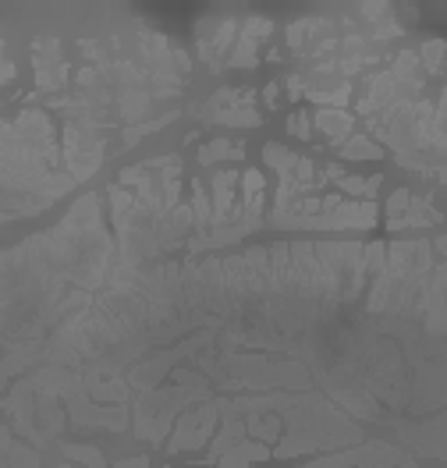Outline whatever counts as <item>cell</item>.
<instances>
[{
	"instance_id": "5",
	"label": "cell",
	"mask_w": 447,
	"mask_h": 468,
	"mask_svg": "<svg viewBox=\"0 0 447 468\" xmlns=\"http://www.w3.org/2000/svg\"><path fill=\"white\" fill-rule=\"evenodd\" d=\"M288 128H291L298 139H309V117H306V114H295V117L288 121Z\"/></svg>"
},
{
	"instance_id": "3",
	"label": "cell",
	"mask_w": 447,
	"mask_h": 468,
	"mask_svg": "<svg viewBox=\"0 0 447 468\" xmlns=\"http://www.w3.org/2000/svg\"><path fill=\"white\" fill-rule=\"evenodd\" d=\"M344 156H369V160H380V149L359 135V139H352V142L344 146Z\"/></svg>"
},
{
	"instance_id": "6",
	"label": "cell",
	"mask_w": 447,
	"mask_h": 468,
	"mask_svg": "<svg viewBox=\"0 0 447 468\" xmlns=\"http://www.w3.org/2000/svg\"><path fill=\"white\" fill-rule=\"evenodd\" d=\"M11 75H15V68H11V64H8L4 57H0V82H8Z\"/></svg>"
},
{
	"instance_id": "1",
	"label": "cell",
	"mask_w": 447,
	"mask_h": 468,
	"mask_svg": "<svg viewBox=\"0 0 447 468\" xmlns=\"http://www.w3.org/2000/svg\"><path fill=\"white\" fill-rule=\"evenodd\" d=\"M316 124H320L330 139H344L348 128H352V117H348V114H337V110H320V114H316Z\"/></svg>"
},
{
	"instance_id": "4",
	"label": "cell",
	"mask_w": 447,
	"mask_h": 468,
	"mask_svg": "<svg viewBox=\"0 0 447 468\" xmlns=\"http://www.w3.org/2000/svg\"><path fill=\"white\" fill-rule=\"evenodd\" d=\"M228 149H231V146H228V142H224V139H220V142H213V146H206V149H202V163H213L216 156H224V153H228Z\"/></svg>"
},
{
	"instance_id": "2",
	"label": "cell",
	"mask_w": 447,
	"mask_h": 468,
	"mask_svg": "<svg viewBox=\"0 0 447 468\" xmlns=\"http://www.w3.org/2000/svg\"><path fill=\"white\" fill-rule=\"evenodd\" d=\"M341 188L348 192V195H366V199H373L376 195V188H380V177H344L341 181Z\"/></svg>"
}]
</instances>
